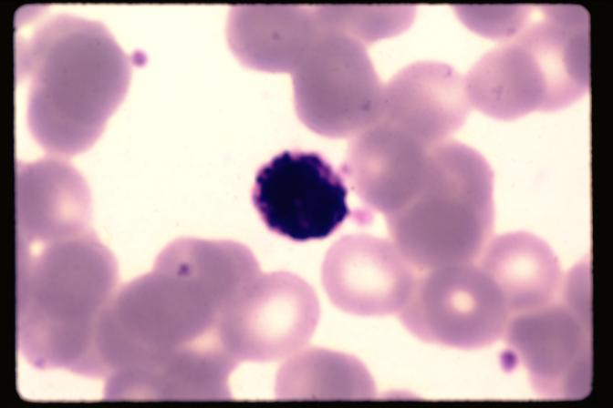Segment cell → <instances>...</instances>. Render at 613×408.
Wrapping results in <instances>:
<instances>
[{
	"label": "cell",
	"mask_w": 613,
	"mask_h": 408,
	"mask_svg": "<svg viewBox=\"0 0 613 408\" xmlns=\"http://www.w3.org/2000/svg\"><path fill=\"white\" fill-rule=\"evenodd\" d=\"M279 387L286 394L332 393L372 398L376 387L367 368L353 356L312 349L291 360L281 371Z\"/></svg>",
	"instance_id": "cell-15"
},
{
	"label": "cell",
	"mask_w": 613,
	"mask_h": 408,
	"mask_svg": "<svg viewBox=\"0 0 613 408\" xmlns=\"http://www.w3.org/2000/svg\"><path fill=\"white\" fill-rule=\"evenodd\" d=\"M431 148L378 119L352 138L342 172L360 200L386 217L413 196Z\"/></svg>",
	"instance_id": "cell-12"
},
{
	"label": "cell",
	"mask_w": 613,
	"mask_h": 408,
	"mask_svg": "<svg viewBox=\"0 0 613 408\" xmlns=\"http://www.w3.org/2000/svg\"><path fill=\"white\" fill-rule=\"evenodd\" d=\"M119 280L90 221L16 232V344L25 360L102 378L100 329Z\"/></svg>",
	"instance_id": "cell-2"
},
{
	"label": "cell",
	"mask_w": 613,
	"mask_h": 408,
	"mask_svg": "<svg viewBox=\"0 0 613 408\" xmlns=\"http://www.w3.org/2000/svg\"><path fill=\"white\" fill-rule=\"evenodd\" d=\"M295 69L296 110L312 131L353 138L379 118L384 86L357 39L318 27Z\"/></svg>",
	"instance_id": "cell-6"
},
{
	"label": "cell",
	"mask_w": 613,
	"mask_h": 408,
	"mask_svg": "<svg viewBox=\"0 0 613 408\" xmlns=\"http://www.w3.org/2000/svg\"><path fill=\"white\" fill-rule=\"evenodd\" d=\"M478 264L500 291L510 315L551 303L563 287L556 253L545 240L527 231L492 238Z\"/></svg>",
	"instance_id": "cell-14"
},
{
	"label": "cell",
	"mask_w": 613,
	"mask_h": 408,
	"mask_svg": "<svg viewBox=\"0 0 613 408\" xmlns=\"http://www.w3.org/2000/svg\"><path fill=\"white\" fill-rule=\"evenodd\" d=\"M233 241L181 238L151 270L120 285L103 319L104 399H205L220 392L232 361L238 306L260 275Z\"/></svg>",
	"instance_id": "cell-1"
},
{
	"label": "cell",
	"mask_w": 613,
	"mask_h": 408,
	"mask_svg": "<svg viewBox=\"0 0 613 408\" xmlns=\"http://www.w3.org/2000/svg\"><path fill=\"white\" fill-rule=\"evenodd\" d=\"M342 177L317 152L286 150L257 171L252 200L265 226L295 241L331 235L350 214Z\"/></svg>",
	"instance_id": "cell-9"
},
{
	"label": "cell",
	"mask_w": 613,
	"mask_h": 408,
	"mask_svg": "<svg viewBox=\"0 0 613 408\" xmlns=\"http://www.w3.org/2000/svg\"><path fill=\"white\" fill-rule=\"evenodd\" d=\"M472 107L510 121L566 108L589 90V17L576 5H525L514 28L464 78Z\"/></svg>",
	"instance_id": "cell-4"
},
{
	"label": "cell",
	"mask_w": 613,
	"mask_h": 408,
	"mask_svg": "<svg viewBox=\"0 0 613 408\" xmlns=\"http://www.w3.org/2000/svg\"><path fill=\"white\" fill-rule=\"evenodd\" d=\"M410 5L327 6L315 9L317 26L358 41L371 42L406 29L414 17Z\"/></svg>",
	"instance_id": "cell-16"
},
{
	"label": "cell",
	"mask_w": 613,
	"mask_h": 408,
	"mask_svg": "<svg viewBox=\"0 0 613 408\" xmlns=\"http://www.w3.org/2000/svg\"><path fill=\"white\" fill-rule=\"evenodd\" d=\"M319 317L313 288L296 274H260L242 306L245 334L255 336V360L275 361L300 350L311 338Z\"/></svg>",
	"instance_id": "cell-13"
},
{
	"label": "cell",
	"mask_w": 613,
	"mask_h": 408,
	"mask_svg": "<svg viewBox=\"0 0 613 408\" xmlns=\"http://www.w3.org/2000/svg\"><path fill=\"white\" fill-rule=\"evenodd\" d=\"M582 278L567 276L558 298L509 316L504 333L525 367L535 393L545 398H577L591 382L589 297Z\"/></svg>",
	"instance_id": "cell-7"
},
{
	"label": "cell",
	"mask_w": 613,
	"mask_h": 408,
	"mask_svg": "<svg viewBox=\"0 0 613 408\" xmlns=\"http://www.w3.org/2000/svg\"><path fill=\"white\" fill-rule=\"evenodd\" d=\"M398 314L418 339L462 350L494 344L504 336L510 316L500 291L475 262L419 272Z\"/></svg>",
	"instance_id": "cell-8"
},
{
	"label": "cell",
	"mask_w": 613,
	"mask_h": 408,
	"mask_svg": "<svg viewBox=\"0 0 613 408\" xmlns=\"http://www.w3.org/2000/svg\"><path fill=\"white\" fill-rule=\"evenodd\" d=\"M494 172L456 140L433 147L410 199L386 216L391 240L419 271L476 262L494 225Z\"/></svg>",
	"instance_id": "cell-5"
},
{
	"label": "cell",
	"mask_w": 613,
	"mask_h": 408,
	"mask_svg": "<svg viewBox=\"0 0 613 408\" xmlns=\"http://www.w3.org/2000/svg\"><path fill=\"white\" fill-rule=\"evenodd\" d=\"M418 273L392 240L355 234L330 247L322 281L330 301L342 311L386 316L403 309Z\"/></svg>",
	"instance_id": "cell-10"
},
{
	"label": "cell",
	"mask_w": 613,
	"mask_h": 408,
	"mask_svg": "<svg viewBox=\"0 0 613 408\" xmlns=\"http://www.w3.org/2000/svg\"><path fill=\"white\" fill-rule=\"evenodd\" d=\"M471 107L464 78L452 66L418 61L384 86L378 119L431 148L462 127Z\"/></svg>",
	"instance_id": "cell-11"
},
{
	"label": "cell",
	"mask_w": 613,
	"mask_h": 408,
	"mask_svg": "<svg viewBox=\"0 0 613 408\" xmlns=\"http://www.w3.org/2000/svg\"><path fill=\"white\" fill-rule=\"evenodd\" d=\"M16 15V80L27 85L26 124L55 157L88 149L124 99L135 57L101 22L47 8Z\"/></svg>",
	"instance_id": "cell-3"
}]
</instances>
